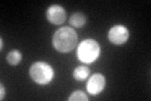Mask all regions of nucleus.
<instances>
[{
	"label": "nucleus",
	"instance_id": "nucleus-1",
	"mask_svg": "<svg viewBox=\"0 0 151 101\" xmlns=\"http://www.w3.org/2000/svg\"><path fill=\"white\" fill-rule=\"evenodd\" d=\"M78 36L76 31L69 27H63L58 29L53 36V47L60 53H68L77 44Z\"/></svg>",
	"mask_w": 151,
	"mask_h": 101
},
{
	"label": "nucleus",
	"instance_id": "nucleus-2",
	"mask_svg": "<svg viewBox=\"0 0 151 101\" xmlns=\"http://www.w3.org/2000/svg\"><path fill=\"white\" fill-rule=\"evenodd\" d=\"M101 53L100 44L94 39H84L79 43L77 49V57L78 60L83 63H92L96 61Z\"/></svg>",
	"mask_w": 151,
	"mask_h": 101
},
{
	"label": "nucleus",
	"instance_id": "nucleus-3",
	"mask_svg": "<svg viewBox=\"0 0 151 101\" xmlns=\"http://www.w3.org/2000/svg\"><path fill=\"white\" fill-rule=\"evenodd\" d=\"M30 78L38 85H48L54 76L53 68L44 62H35L29 68Z\"/></svg>",
	"mask_w": 151,
	"mask_h": 101
},
{
	"label": "nucleus",
	"instance_id": "nucleus-4",
	"mask_svg": "<svg viewBox=\"0 0 151 101\" xmlns=\"http://www.w3.org/2000/svg\"><path fill=\"white\" fill-rule=\"evenodd\" d=\"M129 29L124 25H115L112 27L110 32H108V41H110L112 44L116 46H121L124 43L127 42L129 39Z\"/></svg>",
	"mask_w": 151,
	"mask_h": 101
},
{
	"label": "nucleus",
	"instance_id": "nucleus-5",
	"mask_svg": "<svg viewBox=\"0 0 151 101\" xmlns=\"http://www.w3.org/2000/svg\"><path fill=\"white\" fill-rule=\"evenodd\" d=\"M105 86H106L105 76L101 75V73H96V75H92L91 77H89V80L87 81L86 89L88 91V94L96 96V95L102 92L103 89H105Z\"/></svg>",
	"mask_w": 151,
	"mask_h": 101
},
{
	"label": "nucleus",
	"instance_id": "nucleus-6",
	"mask_svg": "<svg viewBox=\"0 0 151 101\" xmlns=\"http://www.w3.org/2000/svg\"><path fill=\"white\" fill-rule=\"evenodd\" d=\"M47 19L48 22L52 24H55V25H59V24H63L65 22V10L63 7L60 5H50L48 9H47Z\"/></svg>",
	"mask_w": 151,
	"mask_h": 101
},
{
	"label": "nucleus",
	"instance_id": "nucleus-7",
	"mask_svg": "<svg viewBox=\"0 0 151 101\" xmlns=\"http://www.w3.org/2000/svg\"><path fill=\"white\" fill-rule=\"evenodd\" d=\"M69 23H70V25L72 27L81 28L87 23V17L84 15V14H82V13H74L73 15L69 18Z\"/></svg>",
	"mask_w": 151,
	"mask_h": 101
},
{
	"label": "nucleus",
	"instance_id": "nucleus-8",
	"mask_svg": "<svg viewBox=\"0 0 151 101\" xmlns=\"http://www.w3.org/2000/svg\"><path fill=\"white\" fill-rule=\"evenodd\" d=\"M88 75H89V68L87 66H78V67H76L73 71V77L77 81L86 80L88 77Z\"/></svg>",
	"mask_w": 151,
	"mask_h": 101
},
{
	"label": "nucleus",
	"instance_id": "nucleus-9",
	"mask_svg": "<svg viewBox=\"0 0 151 101\" xmlns=\"http://www.w3.org/2000/svg\"><path fill=\"white\" fill-rule=\"evenodd\" d=\"M6 61H8V63L10 66H18L19 63H20V61H22V53L18 49H13V51H10L8 53Z\"/></svg>",
	"mask_w": 151,
	"mask_h": 101
},
{
	"label": "nucleus",
	"instance_id": "nucleus-10",
	"mask_svg": "<svg viewBox=\"0 0 151 101\" xmlns=\"http://www.w3.org/2000/svg\"><path fill=\"white\" fill-rule=\"evenodd\" d=\"M69 101H87L88 97H87V95L83 92V91H74V92L72 94L68 97Z\"/></svg>",
	"mask_w": 151,
	"mask_h": 101
},
{
	"label": "nucleus",
	"instance_id": "nucleus-11",
	"mask_svg": "<svg viewBox=\"0 0 151 101\" xmlns=\"http://www.w3.org/2000/svg\"><path fill=\"white\" fill-rule=\"evenodd\" d=\"M0 90H1V95H0V99H4V96H5V87H4V85L1 84L0 85Z\"/></svg>",
	"mask_w": 151,
	"mask_h": 101
}]
</instances>
